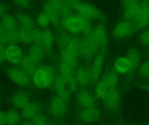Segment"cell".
Returning a JSON list of instances; mask_svg holds the SVG:
<instances>
[{
	"label": "cell",
	"instance_id": "cell-8",
	"mask_svg": "<svg viewBox=\"0 0 149 125\" xmlns=\"http://www.w3.org/2000/svg\"><path fill=\"white\" fill-rule=\"evenodd\" d=\"M99 48L89 37H85L79 42V55L86 58H91Z\"/></svg>",
	"mask_w": 149,
	"mask_h": 125
},
{
	"label": "cell",
	"instance_id": "cell-33",
	"mask_svg": "<svg viewBox=\"0 0 149 125\" xmlns=\"http://www.w3.org/2000/svg\"><path fill=\"white\" fill-rule=\"evenodd\" d=\"M126 57L128 59V61L132 66V70H134L139 66V64H140V54L135 49L131 50Z\"/></svg>",
	"mask_w": 149,
	"mask_h": 125
},
{
	"label": "cell",
	"instance_id": "cell-16",
	"mask_svg": "<svg viewBox=\"0 0 149 125\" xmlns=\"http://www.w3.org/2000/svg\"><path fill=\"white\" fill-rule=\"evenodd\" d=\"M103 100L105 105L107 108L109 109L115 108L120 102V93L117 90V89L107 90L103 96Z\"/></svg>",
	"mask_w": 149,
	"mask_h": 125
},
{
	"label": "cell",
	"instance_id": "cell-5",
	"mask_svg": "<svg viewBox=\"0 0 149 125\" xmlns=\"http://www.w3.org/2000/svg\"><path fill=\"white\" fill-rule=\"evenodd\" d=\"M76 11L82 17L91 20V21L98 20L101 17V12L98 10L97 7H95L94 5L91 3H85V2H81L79 3Z\"/></svg>",
	"mask_w": 149,
	"mask_h": 125
},
{
	"label": "cell",
	"instance_id": "cell-3",
	"mask_svg": "<svg viewBox=\"0 0 149 125\" xmlns=\"http://www.w3.org/2000/svg\"><path fill=\"white\" fill-rule=\"evenodd\" d=\"M8 76L13 83L21 87L29 86L32 82L31 77L20 68H11L8 72Z\"/></svg>",
	"mask_w": 149,
	"mask_h": 125
},
{
	"label": "cell",
	"instance_id": "cell-49",
	"mask_svg": "<svg viewBox=\"0 0 149 125\" xmlns=\"http://www.w3.org/2000/svg\"><path fill=\"white\" fill-rule=\"evenodd\" d=\"M21 125H33V124H32V122H31H31H25V123L22 124Z\"/></svg>",
	"mask_w": 149,
	"mask_h": 125
},
{
	"label": "cell",
	"instance_id": "cell-15",
	"mask_svg": "<svg viewBox=\"0 0 149 125\" xmlns=\"http://www.w3.org/2000/svg\"><path fill=\"white\" fill-rule=\"evenodd\" d=\"M132 30H133V25L130 21L128 20L121 21L115 26L113 31V35L115 38H123L128 36L131 33Z\"/></svg>",
	"mask_w": 149,
	"mask_h": 125
},
{
	"label": "cell",
	"instance_id": "cell-6",
	"mask_svg": "<svg viewBox=\"0 0 149 125\" xmlns=\"http://www.w3.org/2000/svg\"><path fill=\"white\" fill-rule=\"evenodd\" d=\"M24 57L23 51L17 44H8L5 49V58L12 64H18Z\"/></svg>",
	"mask_w": 149,
	"mask_h": 125
},
{
	"label": "cell",
	"instance_id": "cell-23",
	"mask_svg": "<svg viewBox=\"0 0 149 125\" xmlns=\"http://www.w3.org/2000/svg\"><path fill=\"white\" fill-rule=\"evenodd\" d=\"M54 44V37L52 32L49 29H45L43 30L42 37V47L45 51L50 52L52 50Z\"/></svg>",
	"mask_w": 149,
	"mask_h": 125
},
{
	"label": "cell",
	"instance_id": "cell-10",
	"mask_svg": "<svg viewBox=\"0 0 149 125\" xmlns=\"http://www.w3.org/2000/svg\"><path fill=\"white\" fill-rule=\"evenodd\" d=\"M141 9L140 0H125V17L128 21H134Z\"/></svg>",
	"mask_w": 149,
	"mask_h": 125
},
{
	"label": "cell",
	"instance_id": "cell-36",
	"mask_svg": "<svg viewBox=\"0 0 149 125\" xmlns=\"http://www.w3.org/2000/svg\"><path fill=\"white\" fill-rule=\"evenodd\" d=\"M37 23L40 28H45V29L51 23V20L48 17V16L43 11V12H40L38 14V16L37 17Z\"/></svg>",
	"mask_w": 149,
	"mask_h": 125
},
{
	"label": "cell",
	"instance_id": "cell-22",
	"mask_svg": "<svg viewBox=\"0 0 149 125\" xmlns=\"http://www.w3.org/2000/svg\"><path fill=\"white\" fill-rule=\"evenodd\" d=\"M20 64H21V69H23L31 77H32V75L38 69V63H36L29 55L24 56Z\"/></svg>",
	"mask_w": 149,
	"mask_h": 125
},
{
	"label": "cell",
	"instance_id": "cell-9",
	"mask_svg": "<svg viewBox=\"0 0 149 125\" xmlns=\"http://www.w3.org/2000/svg\"><path fill=\"white\" fill-rule=\"evenodd\" d=\"M53 86H54V90H55L57 95L58 97H60L61 98H63L64 100H65L66 102H68V100L70 98L71 91L68 89L66 81L60 75H58L55 77L54 82H53Z\"/></svg>",
	"mask_w": 149,
	"mask_h": 125
},
{
	"label": "cell",
	"instance_id": "cell-46",
	"mask_svg": "<svg viewBox=\"0 0 149 125\" xmlns=\"http://www.w3.org/2000/svg\"><path fill=\"white\" fill-rule=\"evenodd\" d=\"M0 43H3L6 45V44H5V30L2 24L1 19H0Z\"/></svg>",
	"mask_w": 149,
	"mask_h": 125
},
{
	"label": "cell",
	"instance_id": "cell-25",
	"mask_svg": "<svg viewBox=\"0 0 149 125\" xmlns=\"http://www.w3.org/2000/svg\"><path fill=\"white\" fill-rule=\"evenodd\" d=\"M114 70L120 74H127L132 70V66L127 57H120L114 64Z\"/></svg>",
	"mask_w": 149,
	"mask_h": 125
},
{
	"label": "cell",
	"instance_id": "cell-13",
	"mask_svg": "<svg viewBox=\"0 0 149 125\" xmlns=\"http://www.w3.org/2000/svg\"><path fill=\"white\" fill-rule=\"evenodd\" d=\"M103 65H104V52L102 50L97 56V57L94 60L93 64L92 65V68L89 70L91 82H95L100 77L102 69H103Z\"/></svg>",
	"mask_w": 149,
	"mask_h": 125
},
{
	"label": "cell",
	"instance_id": "cell-12",
	"mask_svg": "<svg viewBox=\"0 0 149 125\" xmlns=\"http://www.w3.org/2000/svg\"><path fill=\"white\" fill-rule=\"evenodd\" d=\"M67 102L58 96L54 97L51 101V113L55 117H60L64 115Z\"/></svg>",
	"mask_w": 149,
	"mask_h": 125
},
{
	"label": "cell",
	"instance_id": "cell-24",
	"mask_svg": "<svg viewBox=\"0 0 149 125\" xmlns=\"http://www.w3.org/2000/svg\"><path fill=\"white\" fill-rule=\"evenodd\" d=\"M78 101L83 108H90L94 106V98L93 96L86 90L79 92L78 95Z\"/></svg>",
	"mask_w": 149,
	"mask_h": 125
},
{
	"label": "cell",
	"instance_id": "cell-21",
	"mask_svg": "<svg viewBox=\"0 0 149 125\" xmlns=\"http://www.w3.org/2000/svg\"><path fill=\"white\" fill-rule=\"evenodd\" d=\"M40 106L38 103H30L27 106L22 109V117L24 119H33L40 112Z\"/></svg>",
	"mask_w": 149,
	"mask_h": 125
},
{
	"label": "cell",
	"instance_id": "cell-1",
	"mask_svg": "<svg viewBox=\"0 0 149 125\" xmlns=\"http://www.w3.org/2000/svg\"><path fill=\"white\" fill-rule=\"evenodd\" d=\"M54 72L52 67L44 65L38 67L31 77L32 84L38 89H45L54 82Z\"/></svg>",
	"mask_w": 149,
	"mask_h": 125
},
{
	"label": "cell",
	"instance_id": "cell-47",
	"mask_svg": "<svg viewBox=\"0 0 149 125\" xmlns=\"http://www.w3.org/2000/svg\"><path fill=\"white\" fill-rule=\"evenodd\" d=\"M6 113L0 110V125H6Z\"/></svg>",
	"mask_w": 149,
	"mask_h": 125
},
{
	"label": "cell",
	"instance_id": "cell-19",
	"mask_svg": "<svg viewBox=\"0 0 149 125\" xmlns=\"http://www.w3.org/2000/svg\"><path fill=\"white\" fill-rule=\"evenodd\" d=\"M75 77L79 85V88H84L89 84L91 82V77H90V72L87 69L81 67L79 68L77 72L75 73Z\"/></svg>",
	"mask_w": 149,
	"mask_h": 125
},
{
	"label": "cell",
	"instance_id": "cell-39",
	"mask_svg": "<svg viewBox=\"0 0 149 125\" xmlns=\"http://www.w3.org/2000/svg\"><path fill=\"white\" fill-rule=\"evenodd\" d=\"M32 120H33L32 121V124L33 125H47V124H48L46 117L41 113L38 114Z\"/></svg>",
	"mask_w": 149,
	"mask_h": 125
},
{
	"label": "cell",
	"instance_id": "cell-18",
	"mask_svg": "<svg viewBox=\"0 0 149 125\" xmlns=\"http://www.w3.org/2000/svg\"><path fill=\"white\" fill-rule=\"evenodd\" d=\"M80 118L86 123H93L99 119L100 112L94 107L90 108H83L80 111Z\"/></svg>",
	"mask_w": 149,
	"mask_h": 125
},
{
	"label": "cell",
	"instance_id": "cell-26",
	"mask_svg": "<svg viewBox=\"0 0 149 125\" xmlns=\"http://www.w3.org/2000/svg\"><path fill=\"white\" fill-rule=\"evenodd\" d=\"M75 68L72 67V65L65 63L64 61H61L59 64V75L65 80H69L72 77H74L75 72H74Z\"/></svg>",
	"mask_w": 149,
	"mask_h": 125
},
{
	"label": "cell",
	"instance_id": "cell-32",
	"mask_svg": "<svg viewBox=\"0 0 149 125\" xmlns=\"http://www.w3.org/2000/svg\"><path fill=\"white\" fill-rule=\"evenodd\" d=\"M17 30L19 34L20 42L24 44H30L32 42V32L31 30L24 28L20 25H17Z\"/></svg>",
	"mask_w": 149,
	"mask_h": 125
},
{
	"label": "cell",
	"instance_id": "cell-14",
	"mask_svg": "<svg viewBox=\"0 0 149 125\" xmlns=\"http://www.w3.org/2000/svg\"><path fill=\"white\" fill-rule=\"evenodd\" d=\"M60 13V24L63 20L72 15V9L68 5L65 0H48Z\"/></svg>",
	"mask_w": 149,
	"mask_h": 125
},
{
	"label": "cell",
	"instance_id": "cell-4",
	"mask_svg": "<svg viewBox=\"0 0 149 125\" xmlns=\"http://www.w3.org/2000/svg\"><path fill=\"white\" fill-rule=\"evenodd\" d=\"M61 24L70 33H80L84 24V17L80 15H71L62 21Z\"/></svg>",
	"mask_w": 149,
	"mask_h": 125
},
{
	"label": "cell",
	"instance_id": "cell-2",
	"mask_svg": "<svg viewBox=\"0 0 149 125\" xmlns=\"http://www.w3.org/2000/svg\"><path fill=\"white\" fill-rule=\"evenodd\" d=\"M79 42L80 40L72 37L65 49L61 50L62 61L76 68L78 57L79 56Z\"/></svg>",
	"mask_w": 149,
	"mask_h": 125
},
{
	"label": "cell",
	"instance_id": "cell-45",
	"mask_svg": "<svg viewBox=\"0 0 149 125\" xmlns=\"http://www.w3.org/2000/svg\"><path fill=\"white\" fill-rule=\"evenodd\" d=\"M65 1L67 2L68 5H69L72 10H77V9H78L79 3H81L80 0H65Z\"/></svg>",
	"mask_w": 149,
	"mask_h": 125
},
{
	"label": "cell",
	"instance_id": "cell-40",
	"mask_svg": "<svg viewBox=\"0 0 149 125\" xmlns=\"http://www.w3.org/2000/svg\"><path fill=\"white\" fill-rule=\"evenodd\" d=\"M140 73L141 76L148 77H149V60L144 62L140 67Z\"/></svg>",
	"mask_w": 149,
	"mask_h": 125
},
{
	"label": "cell",
	"instance_id": "cell-34",
	"mask_svg": "<svg viewBox=\"0 0 149 125\" xmlns=\"http://www.w3.org/2000/svg\"><path fill=\"white\" fill-rule=\"evenodd\" d=\"M20 121V115L13 110H10L6 113V124L7 125H17Z\"/></svg>",
	"mask_w": 149,
	"mask_h": 125
},
{
	"label": "cell",
	"instance_id": "cell-28",
	"mask_svg": "<svg viewBox=\"0 0 149 125\" xmlns=\"http://www.w3.org/2000/svg\"><path fill=\"white\" fill-rule=\"evenodd\" d=\"M107 90H111V89H116L118 86V83H119V78L117 76L116 71H108L104 78H103Z\"/></svg>",
	"mask_w": 149,
	"mask_h": 125
},
{
	"label": "cell",
	"instance_id": "cell-20",
	"mask_svg": "<svg viewBox=\"0 0 149 125\" xmlns=\"http://www.w3.org/2000/svg\"><path fill=\"white\" fill-rule=\"evenodd\" d=\"M31 103L29 96L24 92H17L11 97V104L17 109H24Z\"/></svg>",
	"mask_w": 149,
	"mask_h": 125
},
{
	"label": "cell",
	"instance_id": "cell-11",
	"mask_svg": "<svg viewBox=\"0 0 149 125\" xmlns=\"http://www.w3.org/2000/svg\"><path fill=\"white\" fill-rule=\"evenodd\" d=\"M89 37L93 41V43L97 45L99 49L103 50V48L107 44V33L103 26L101 25L96 26L93 29L92 34L89 36Z\"/></svg>",
	"mask_w": 149,
	"mask_h": 125
},
{
	"label": "cell",
	"instance_id": "cell-41",
	"mask_svg": "<svg viewBox=\"0 0 149 125\" xmlns=\"http://www.w3.org/2000/svg\"><path fill=\"white\" fill-rule=\"evenodd\" d=\"M107 85H106V84H105L104 80H103V79H101V80L97 84V86H96V91H97L99 94H100V95L104 96V94L106 93V91H107Z\"/></svg>",
	"mask_w": 149,
	"mask_h": 125
},
{
	"label": "cell",
	"instance_id": "cell-38",
	"mask_svg": "<svg viewBox=\"0 0 149 125\" xmlns=\"http://www.w3.org/2000/svg\"><path fill=\"white\" fill-rule=\"evenodd\" d=\"M71 38H72V37L70 35H68L67 33H63L59 36V37L58 39V46L59 47V49L61 50L65 48V46L70 42Z\"/></svg>",
	"mask_w": 149,
	"mask_h": 125
},
{
	"label": "cell",
	"instance_id": "cell-30",
	"mask_svg": "<svg viewBox=\"0 0 149 125\" xmlns=\"http://www.w3.org/2000/svg\"><path fill=\"white\" fill-rule=\"evenodd\" d=\"M1 22H2V24H3L5 30L17 29V25H18L17 18L14 17L13 16L10 15V14H5L1 18Z\"/></svg>",
	"mask_w": 149,
	"mask_h": 125
},
{
	"label": "cell",
	"instance_id": "cell-17",
	"mask_svg": "<svg viewBox=\"0 0 149 125\" xmlns=\"http://www.w3.org/2000/svg\"><path fill=\"white\" fill-rule=\"evenodd\" d=\"M44 12L48 16V17L51 20V23H52L54 25L60 24L59 11L48 1L46 3H45V4H44Z\"/></svg>",
	"mask_w": 149,
	"mask_h": 125
},
{
	"label": "cell",
	"instance_id": "cell-7",
	"mask_svg": "<svg viewBox=\"0 0 149 125\" xmlns=\"http://www.w3.org/2000/svg\"><path fill=\"white\" fill-rule=\"evenodd\" d=\"M134 23L139 29L149 26V0H144L141 3V9L134 19Z\"/></svg>",
	"mask_w": 149,
	"mask_h": 125
},
{
	"label": "cell",
	"instance_id": "cell-44",
	"mask_svg": "<svg viewBox=\"0 0 149 125\" xmlns=\"http://www.w3.org/2000/svg\"><path fill=\"white\" fill-rule=\"evenodd\" d=\"M14 3L22 8H28L31 4V0H13Z\"/></svg>",
	"mask_w": 149,
	"mask_h": 125
},
{
	"label": "cell",
	"instance_id": "cell-48",
	"mask_svg": "<svg viewBox=\"0 0 149 125\" xmlns=\"http://www.w3.org/2000/svg\"><path fill=\"white\" fill-rule=\"evenodd\" d=\"M5 14H7V13H6V6H5L3 3H0V19H1Z\"/></svg>",
	"mask_w": 149,
	"mask_h": 125
},
{
	"label": "cell",
	"instance_id": "cell-43",
	"mask_svg": "<svg viewBox=\"0 0 149 125\" xmlns=\"http://www.w3.org/2000/svg\"><path fill=\"white\" fill-rule=\"evenodd\" d=\"M5 49L6 45L3 43H0V64H3L6 58H5Z\"/></svg>",
	"mask_w": 149,
	"mask_h": 125
},
{
	"label": "cell",
	"instance_id": "cell-31",
	"mask_svg": "<svg viewBox=\"0 0 149 125\" xmlns=\"http://www.w3.org/2000/svg\"><path fill=\"white\" fill-rule=\"evenodd\" d=\"M20 42L19 34L17 28L13 30H5V44H17Z\"/></svg>",
	"mask_w": 149,
	"mask_h": 125
},
{
	"label": "cell",
	"instance_id": "cell-29",
	"mask_svg": "<svg viewBox=\"0 0 149 125\" xmlns=\"http://www.w3.org/2000/svg\"><path fill=\"white\" fill-rule=\"evenodd\" d=\"M17 23L18 25L29 29V30H32L35 28V22L33 20L32 17H31L29 15H25V14H18L17 17Z\"/></svg>",
	"mask_w": 149,
	"mask_h": 125
},
{
	"label": "cell",
	"instance_id": "cell-51",
	"mask_svg": "<svg viewBox=\"0 0 149 125\" xmlns=\"http://www.w3.org/2000/svg\"><path fill=\"white\" fill-rule=\"evenodd\" d=\"M148 91H149V87H148Z\"/></svg>",
	"mask_w": 149,
	"mask_h": 125
},
{
	"label": "cell",
	"instance_id": "cell-42",
	"mask_svg": "<svg viewBox=\"0 0 149 125\" xmlns=\"http://www.w3.org/2000/svg\"><path fill=\"white\" fill-rule=\"evenodd\" d=\"M140 40L142 44L144 45H147V46H149V29L144 30L141 36H140Z\"/></svg>",
	"mask_w": 149,
	"mask_h": 125
},
{
	"label": "cell",
	"instance_id": "cell-50",
	"mask_svg": "<svg viewBox=\"0 0 149 125\" xmlns=\"http://www.w3.org/2000/svg\"><path fill=\"white\" fill-rule=\"evenodd\" d=\"M47 125H56V124H52V123H48Z\"/></svg>",
	"mask_w": 149,
	"mask_h": 125
},
{
	"label": "cell",
	"instance_id": "cell-27",
	"mask_svg": "<svg viewBox=\"0 0 149 125\" xmlns=\"http://www.w3.org/2000/svg\"><path fill=\"white\" fill-rule=\"evenodd\" d=\"M29 56L36 62V63H40L43 61L44 57H45V50L43 49V47L36 45V44H32L29 50Z\"/></svg>",
	"mask_w": 149,
	"mask_h": 125
},
{
	"label": "cell",
	"instance_id": "cell-37",
	"mask_svg": "<svg viewBox=\"0 0 149 125\" xmlns=\"http://www.w3.org/2000/svg\"><path fill=\"white\" fill-rule=\"evenodd\" d=\"M93 29L94 28L93 26L92 21L84 18V24H83V28H82V30L80 33H82L85 37H89L92 34Z\"/></svg>",
	"mask_w": 149,
	"mask_h": 125
},
{
	"label": "cell",
	"instance_id": "cell-35",
	"mask_svg": "<svg viewBox=\"0 0 149 125\" xmlns=\"http://www.w3.org/2000/svg\"><path fill=\"white\" fill-rule=\"evenodd\" d=\"M32 32V43L33 44L38 45L42 47V37H43V30L39 28H34L31 30Z\"/></svg>",
	"mask_w": 149,
	"mask_h": 125
}]
</instances>
